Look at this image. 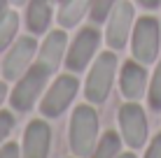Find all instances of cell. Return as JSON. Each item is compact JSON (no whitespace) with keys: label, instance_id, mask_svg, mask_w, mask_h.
Here are the masks:
<instances>
[{"label":"cell","instance_id":"6","mask_svg":"<svg viewBox=\"0 0 161 158\" xmlns=\"http://www.w3.org/2000/svg\"><path fill=\"white\" fill-rule=\"evenodd\" d=\"M44 79H47V70H42L40 65H35V68L16 84V89L12 93V107L14 110H19V112L31 110L37 93H40L42 86H44Z\"/></svg>","mask_w":161,"mask_h":158},{"label":"cell","instance_id":"15","mask_svg":"<svg viewBox=\"0 0 161 158\" xmlns=\"http://www.w3.org/2000/svg\"><path fill=\"white\" fill-rule=\"evenodd\" d=\"M16 28H19V16L14 12H3L0 14V51L12 42Z\"/></svg>","mask_w":161,"mask_h":158},{"label":"cell","instance_id":"7","mask_svg":"<svg viewBox=\"0 0 161 158\" xmlns=\"http://www.w3.org/2000/svg\"><path fill=\"white\" fill-rule=\"evenodd\" d=\"M131 21H133V7L131 3H119L114 7L112 16H110V26H108V42L110 47L121 49L126 44V37L131 30Z\"/></svg>","mask_w":161,"mask_h":158},{"label":"cell","instance_id":"20","mask_svg":"<svg viewBox=\"0 0 161 158\" xmlns=\"http://www.w3.org/2000/svg\"><path fill=\"white\" fill-rule=\"evenodd\" d=\"M145 158H161V135L154 137V142H152V146L147 149V156H145Z\"/></svg>","mask_w":161,"mask_h":158},{"label":"cell","instance_id":"13","mask_svg":"<svg viewBox=\"0 0 161 158\" xmlns=\"http://www.w3.org/2000/svg\"><path fill=\"white\" fill-rule=\"evenodd\" d=\"M49 16H52V7L49 0H33L28 7V28L31 33H42L49 26Z\"/></svg>","mask_w":161,"mask_h":158},{"label":"cell","instance_id":"4","mask_svg":"<svg viewBox=\"0 0 161 158\" xmlns=\"http://www.w3.org/2000/svg\"><path fill=\"white\" fill-rule=\"evenodd\" d=\"M75 93H77V79L68 77V74L58 77L54 81V86L49 89V93L44 95L42 105H40L42 114H47V116H58V114L70 105V100L75 98Z\"/></svg>","mask_w":161,"mask_h":158},{"label":"cell","instance_id":"18","mask_svg":"<svg viewBox=\"0 0 161 158\" xmlns=\"http://www.w3.org/2000/svg\"><path fill=\"white\" fill-rule=\"evenodd\" d=\"M112 3H114V0H93V5H91V16H93V21H103L105 16L110 14Z\"/></svg>","mask_w":161,"mask_h":158},{"label":"cell","instance_id":"21","mask_svg":"<svg viewBox=\"0 0 161 158\" xmlns=\"http://www.w3.org/2000/svg\"><path fill=\"white\" fill-rule=\"evenodd\" d=\"M0 158H19V149H16V144H5L3 149H0Z\"/></svg>","mask_w":161,"mask_h":158},{"label":"cell","instance_id":"24","mask_svg":"<svg viewBox=\"0 0 161 158\" xmlns=\"http://www.w3.org/2000/svg\"><path fill=\"white\" fill-rule=\"evenodd\" d=\"M119 158H136L133 154H124V156H119Z\"/></svg>","mask_w":161,"mask_h":158},{"label":"cell","instance_id":"14","mask_svg":"<svg viewBox=\"0 0 161 158\" xmlns=\"http://www.w3.org/2000/svg\"><path fill=\"white\" fill-rule=\"evenodd\" d=\"M89 3H91V0H68V3L61 7L58 23L65 26V28H73V26H77V21L84 16Z\"/></svg>","mask_w":161,"mask_h":158},{"label":"cell","instance_id":"1","mask_svg":"<svg viewBox=\"0 0 161 158\" xmlns=\"http://www.w3.org/2000/svg\"><path fill=\"white\" fill-rule=\"evenodd\" d=\"M98 133V116L91 107L80 105L70 121V146L77 156H91Z\"/></svg>","mask_w":161,"mask_h":158},{"label":"cell","instance_id":"2","mask_svg":"<svg viewBox=\"0 0 161 158\" xmlns=\"http://www.w3.org/2000/svg\"><path fill=\"white\" fill-rule=\"evenodd\" d=\"M114 70H117V58L114 54H101L96 63H93L91 72L86 79V98L91 102H103L110 93V86L114 79Z\"/></svg>","mask_w":161,"mask_h":158},{"label":"cell","instance_id":"25","mask_svg":"<svg viewBox=\"0 0 161 158\" xmlns=\"http://www.w3.org/2000/svg\"><path fill=\"white\" fill-rule=\"evenodd\" d=\"M14 3H16V5H21V3H26V0H14Z\"/></svg>","mask_w":161,"mask_h":158},{"label":"cell","instance_id":"16","mask_svg":"<svg viewBox=\"0 0 161 158\" xmlns=\"http://www.w3.org/2000/svg\"><path fill=\"white\" fill-rule=\"evenodd\" d=\"M117 154H119V137L114 133H108L101 140V144H98L93 158H114Z\"/></svg>","mask_w":161,"mask_h":158},{"label":"cell","instance_id":"9","mask_svg":"<svg viewBox=\"0 0 161 158\" xmlns=\"http://www.w3.org/2000/svg\"><path fill=\"white\" fill-rule=\"evenodd\" d=\"M33 54H35V42H33L31 37H21V40L14 44V49L9 51V56L5 58V63H3V74H5L7 79H16V77L26 70V65L31 63Z\"/></svg>","mask_w":161,"mask_h":158},{"label":"cell","instance_id":"17","mask_svg":"<svg viewBox=\"0 0 161 158\" xmlns=\"http://www.w3.org/2000/svg\"><path fill=\"white\" fill-rule=\"evenodd\" d=\"M149 105H152V110H161V63L154 72L152 86H149Z\"/></svg>","mask_w":161,"mask_h":158},{"label":"cell","instance_id":"22","mask_svg":"<svg viewBox=\"0 0 161 158\" xmlns=\"http://www.w3.org/2000/svg\"><path fill=\"white\" fill-rule=\"evenodd\" d=\"M142 5H145L147 9H154V7H159V0H140Z\"/></svg>","mask_w":161,"mask_h":158},{"label":"cell","instance_id":"3","mask_svg":"<svg viewBox=\"0 0 161 158\" xmlns=\"http://www.w3.org/2000/svg\"><path fill=\"white\" fill-rule=\"evenodd\" d=\"M159 51V23L157 19H140L133 33V56L138 63H152Z\"/></svg>","mask_w":161,"mask_h":158},{"label":"cell","instance_id":"23","mask_svg":"<svg viewBox=\"0 0 161 158\" xmlns=\"http://www.w3.org/2000/svg\"><path fill=\"white\" fill-rule=\"evenodd\" d=\"M5 5H7V0H0V14H3V9H5Z\"/></svg>","mask_w":161,"mask_h":158},{"label":"cell","instance_id":"5","mask_svg":"<svg viewBox=\"0 0 161 158\" xmlns=\"http://www.w3.org/2000/svg\"><path fill=\"white\" fill-rule=\"evenodd\" d=\"M119 126H121V133H124V140L129 142V146L138 149V146L145 144V137H147V121H145V114L138 105H124L119 110Z\"/></svg>","mask_w":161,"mask_h":158},{"label":"cell","instance_id":"10","mask_svg":"<svg viewBox=\"0 0 161 158\" xmlns=\"http://www.w3.org/2000/svg\"><path fill=\"white\" fill-rule=\"evenodd\" d=\"M49 126L44 121H33L26 128V140H24V158H47L49 151Z\"/></svg>","mask_w":161,"mask_h":158},{"label":"cell","instance_id":"11","mask_svg":"<svg viewBox=\"0 0 161 158\" xmlns=\"http://www.w3.org/2000/svg\"><path fill=\"white\" fill-rule=\"evenodd\" d=\"M63 49H65V35L61 30L56 33H52V35L44 40V44H42V51H40V68L42 70H47V74L49 72H54V68L61 63V56H63Z\"/></svg>","mask_w":161,"mask_h":158},{"label":"cell","instance_id":"12","mask_svg":"<svg viewBox=\"0 0 161 158\" xmlns=\"http://www.w3.org/2000/svg\"><path fill=\"white\" fill-rule=\"evenodd\" d=\"M142 91H145V70L136 63L124 65V70H121V93L129 100H136L142 95Z\"/></svg>","mask_w":161,"mask_h":158},{"label":"cell","instance_id":"19","mask_svg":"<svg viewBox=\"0 0 161 158\" xmlns=\"http://www.w3.org/2000/svg\"><path fill=\"white\" fill-rule=\"evenodd\" d=\"M12 123H14V119L9 116L7 112H0V142H3V140L7 137V133L12 130Z\"/></svg>","mask_w":161,"mask_h":158},{"label":"cell","instance_id":"8","mask_svg":"<svg viewBox=\"0 0 161 158\" xmlns=\"http://www.w3.org/2000/svg\"><path fill=\"white\" fill-rule=\"evenodd\" d=\"M96 47H98V33L93 28H84L80 35H77L75 44H73V49H70V54H68V63L65 65H68L70 70H84V65L91 61Z\"/></svg>","mask_w":161,"mask_h":158}]
</instances>
